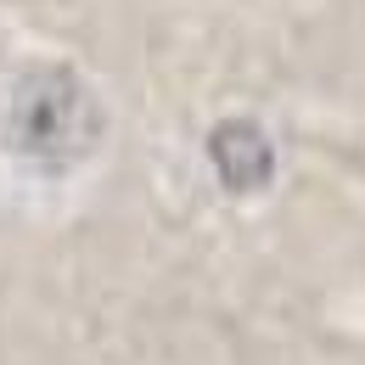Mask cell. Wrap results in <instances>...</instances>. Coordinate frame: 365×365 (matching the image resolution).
<instances>
[{"mask_svg": "<svg viewBox=\"0 0 365 365\" xmlns=\"http://www.w3.org/2000/svg\"><path fill=\"white\" fill-rule=\"evenodd\" d=\"M96 140V107L85 85L62 68H34L11 96V152L29 163H79Z\"/></svg>", "mask_w": 365, "mask_h": 365, "instance_id": "cell-1", "label": "cell"}]
</instances>
